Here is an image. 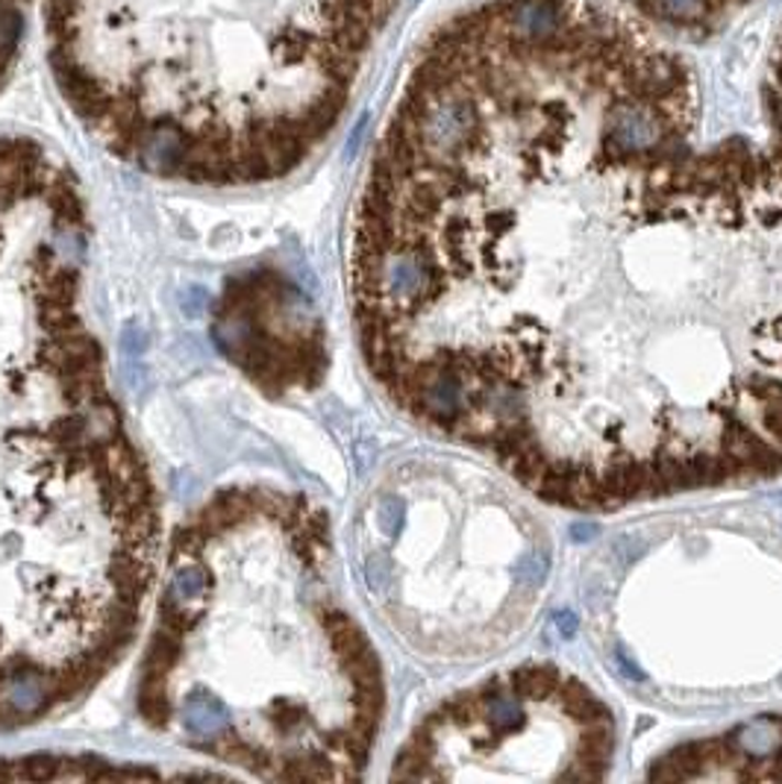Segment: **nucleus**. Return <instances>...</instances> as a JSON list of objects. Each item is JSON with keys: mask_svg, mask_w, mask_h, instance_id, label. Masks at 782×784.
Masks as SVG:
<instances>
[{"mask_svg": "<svg viewBox=\"0 0 782 784\" xmlns=\"http://www.w3.org/2000/svg\"><path fill=\"white\" fill-rule=\"evenodd\" d=\"M86 244L71 170L0 139V731L98 687L159 571L156 488L86 312Z\"/></svg>", "mask_w": 782, "mask_h": 784, "instance_id": "f257e3e1", "label": "nucleus"}, {"mask_svg": "<svg viewBox=\"0 0 782 784\" xmlns=\"http://www.w3.org/2000/svg\"><path fill=\"white\" fill-rule=\"evenodd\" d=\"M135 711L177 747L268 782L356 779L386 685L335 588L324 511L230 485L174 532Z\"/></svg>", "mask_w": 782, "mask_h": 784, "instance_id": "f03ea898", "label": "nucleus"}, {"mask_svg": "<svg viewBox=\"0 0 782 784\" xmlns=\"http://www.w3.org/2000/svg\"><path fill=\"white\" fill-rule=\"evenodd\" d=\"M392 0H45L51 63L109 153L191 186H260L339 124Z\"/></svg>", "mask_w": 782, "mask_h": 784, "instance_id": "7ed1b4c3", "label": "nucleus"}, {"mask_svg": "<svg viewBox=\"0 0 782 784\" xmlns=\"http://www.w3.org/2000/svg\"><path fill=\"white\" fill-rule=\"evenodd\" d=\"M218 347L268 394L316 388L327 371L321 318L300 288L274 268L235 277L216 309Z\"/></svg>", "mask_w": 782, "mask_h": 784, "instance_id": "20e7f679", "label": "nucleus"}, {"mask_svg": "<svg viewBox=\"0 0 782 784\" xmlns=\"http://www.w3.org/2000/svg\"><path fill=\"white\" fill-rule=\"evenodd\" d=\"M165 770L147 764L112 761L100 755L74 752H38V755L0 758V779L10 782H133V779H165Z\"/></svg>", "mask_w": 782, "mask_h": 784, "instance_id": "39448f33", "label": "nucleus"}, {"mask_svg": "<svg viewBox=\"0 0 782 784\" xmlns=\"http://www.w3.org/2000/svg\"><path fill=\"white\" fill-rule=\"evenodd\" d=\"M571 24V10L565 0H500L497 3V24L513 45L539 47L557 42Z\"/></svg>", "mask_w": 782, "mask_h": 784, "instance_id": "423d86ee", "label": "nucleus"}, {"mask_svg": "<svg viewBox=\"0 0 782 784\" xmlns=\"http://www.w3.org/2000/svg\"><path fill=\"white\" fill-rule=\"evenodd\" d=\"M639 3L653 19L680 24V27L712 24V12H715V0H639Z\"/></svg>", "mask_w": 782, "mask_h": 784, "instance_id": "0eeeda50", "label": "nucleus"}, {"mask_svg": "<svg viewBox=\"0 0 782 784\" xmlns=\"http://www.w3.org/2000/svg\"><path fill=\"white\" fill-rule=\"evenodd\" d=\"M24 7L27 0H0V82L7 80L19 56L21 36H24Z\"/></svg>", "mask_w": 782, "mask_h": 784, "instance_id": "6e6552de", "label": "nucleus"}]
</instances>
